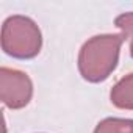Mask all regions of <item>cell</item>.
I'll list each match as a JSON object with an SVG mask.
<instances>
[{"mask_svg": "<svg viewBox=\"0 0 133 133\" xmlns=\"http://www.w3.org/2000/svg\"><path fill=\"white\" fill-rule=\"evenodd\" d=\"M114 25L122 30L124 38L130 39V56L133 58V11L119 14L114 19Z\"/></svg>", "mask_w": 133, "mask_h": 133, "instance_id": "obj_6", "label": "cell"}, {"mask_svg": "<svg viewBox=\"0 0 133 133\" xmlns=\"http://www.w3.org/2000/svg\"><path fill=\"white\" fill-rule=\"evenodd\" d=\"M42 45L38 25L25 16H11L2 27V49L6 55L19 59L35 58Z\"/></svg>", "mask_w": 133, "mask_h": 133, "instance_id": "obj_2", "label": "cell"}, {"mask_svg": "<svg viewBox=\"0 0 133 133\" xmlns=\"http://www.w3.org/2000/svg\"><path fill=\"white\" fill-rule=\"evenodd\" d=\"M124 35H99L86 41L78 55V71L91 83L103 82L116 69Z\"/></svg>", "mask_w": 133, "mask_h": 133, "instance_id": "obj_1", "label": "cell"}, {"mask_svg": "<svg viewBox=\"0 0 133 133\" xmlns=\"http://www.w3.org/2000/svg\"><path fill=\"white\" fill-rule=\"evenodd\" d=\"M111 102L122 110H133V74L119 80L111 89Z\"/></svg>", "mask_w": 133, "mask_h": 133, "instance_id": "obj_4", "label": "cell"}, {"mask_svg": "<svg viewBox=\"0 0 133 133\" xmlns=\"http://www.w3.org/2000/svg\"><path fill=\"white\" fill-rule=\"evenodd\" d=\"M94 133H133V119L107 117L97 124Z\"/></svg>", "mask_w": 133, "mask_h": 133, "instance_id": "obj_5", "label": "cell"}, {"mask_svg": "<svg viewBox=\"0 0 133 133\" xmlns=\"http://www.w3.org/2000/svg\"><path fill=\"white\" fill-rule=\"evenodd\" d=\"M31 96L33 85L27 74L10 68L0 69V99L8 108H24L31 100Z\"/></svg>", "mask_w": 133, "mask_h": 133, "instance_id": "obj_3", "label": "cell"}]
</instances>
